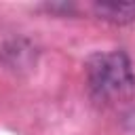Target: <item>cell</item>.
<instances>
[{
	"instance_id": "6da1fadb",
	"label": "cell",
	"mask_w": 135,
	"mask_h": 135,
	"mask_svg": "<svg viewBox=\"0 0 135 135\" xmlns=\"http://www.w3.org/2000/svg\"><path fill=\"white\" fill-rule=\"evenodd\" d=\"M86 80L93 97L105 103L127 101L135 91V74L124 53H97L86 61Z\"/></svg>"
},
{
	"instance_id": "7a4b0ae2",
	"label": "cell",
	"mask_w": 135,
	"mask_h": 135,
	"mask_svg": "<svg viewBox=\"0 0 135 135\" xmlns=\"http://www.w3.org/2000/svg\"><path fill=\"white\" fill-rule=\"evenodd\" d=\"M93 8L99 19L110 23H129L135 19V2H95Z\"/></svg>"
}]
</instances>
